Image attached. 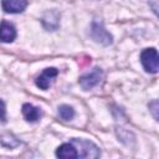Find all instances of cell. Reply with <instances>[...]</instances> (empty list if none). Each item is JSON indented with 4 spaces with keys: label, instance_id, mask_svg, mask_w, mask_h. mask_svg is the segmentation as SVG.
<instances>
[{
    "label": "cell",
    "instance_id": "obj_1",
    "mask_svg": "<svg viewBox=\"0 0 159 159\" xmlns=\"http://www.w3.org/2000/svg\"><path fill=\"white\" fill-rule=\"evenodd\" d=\"M71 143L75 145L77 150V155L80 158H98L101 155L99 148L89 140L73 138L71 139Z\"/></svg>",
    "mask_w": 159,
    "mask_h": 159
},
{
    "label": "cell",
    "instance_id": "obj_2",
    "mask_svg": "<svg viewBox=\"0 0 159 159\" xmlns=\"http://www.w3.org/2000/svg\"><path fill=\"white\" fill-rule=\"evenodd\" d=\"M140 61L144 67V70L149 73H157L159 70V57L158 52L154 47L143 50L140 55Z\"/></svg>",
    "mask_w": 159,
    "mask_h": 159
},
{
    "label": "cell",
    "instance_id": "obj_3",
    "mask_svg": "<svg viewBox=\"0 0 159 159\" xmlns=\"http://www.w3.org/2000/svg\"><path fill=\"white\" fill-rule=\"evenodd\" d=\"M91 35L93 37V40L98 43H102L104 46L107 45H111L112 43V35L104 29L102 21L99 20H94L93 24H92V29H91Z\"/></svg>",
    "mask_w": 159,
    "mask_h": 159
},
{
    "label": "cell",
    "instance_id": "obj_4",
    "mask_svg": "<svg viewBox=\"0 0 159 159\" xmlns=\"http://www.w3.org/2000/svg\"><path fill=\"white\" fill-rule=\"evenodd\" d=\"M103 78V71L98 67H94L89 73L83 75L82 77H80V84L84 91L92 89L93 87L98 86L99 82Z\"/></svg>",
    "mask_w": 159,
    "mask_h": 159
},
{
    "label": "cell",
    "instance_id": "obj_5",
    "mask_svg": "<svg viewBox=\"0 0 159 159\" xmlns=\"http://www.w3.org/2000/svg\"><path fill=\"white\" fill-rule=\"evenodd\" d=\"M57 73H58V71L55 67L45 68L43 72L36 78V86L41 89H47L50 87V84L52 83L53 78L57 76Z\"/></svg>",
    "mask_w": 159,
    "mask_h": 159
},
{
    "label": "cell",
    "instance_id": "obj_6",
    "mask_svg": "<svg viewBox=\"0 0 159 159\" xmlns=\"http://www.w3.org/2000/svg\"><path fill=\"white\" fill-rule=\"evenodd\" d=\"M1 6L7 14H19L26 9L27 0H2Z\"/></svg>",
    "mask_w": 159,
    "mask_h": 159
},
{
    "label": "cell",
    "instance_id": "obj_7",
    "mask_svg": "<svg viewBox=\"0 0 159 159\" xmlns=\"http://www.w3.org/2000/svg\"><path fill=\"white\" fill-rule=\"evenodd\" d=\"M15 37H16L15 26L9 21L2 20L0 24V41L9 43V42H12Z\"/></svg>",
    "mask_w": 159,
    "mask_h": 159
},
{
    "label": "cell",
    "instance_id": "obj_8",
    "mask_svg": "<svg viewBox=\"0 0 159 159\" xmlns=\"http://www.w3.org/2000/svg\"><path fill=\"white\" fill-rule=\"evenodd\" d=\"M22 114L27 122H37L41 117L40 109L30 103H25L22 106Z\"/></svg>",
    "mask_w": 159,
    "mask_h": 159
},
{
    "label": "cell",
    "instance_id": "obj_9",
    "mask_svg": "<svg viewBox=\"0 0 159 159\" xmlns=\"http://www.w3.org/2000/svg\"><path fill=\"white\" fill-rule=\"evenodd\" d=\"M58 19L60 16L56 11H48L42 17V25L45 26V29L53 31L58 27Z\"/></svg>",
    "mask_w": 159,
    "mask_h": 159
},
{
    "label": "cell",
    "instance_id": "obj_10",
    "mask_svg": "<svg viewBox=\"0 0 159 159\" xmlns=\"http://www.w3.org/2000/svg\"><path fill=\"white\" fill-rule=\"evenodd\" d=\"M56 155L58 158H78L77 150H76L75 145L71 142L60 145L57 148V150H56Z\"/></svg>",
    "mask_w": 159,
    "mask_h": 159
},
{
    "label": "cell",
    "instance_id": "obj_11",
    "mask_svg": "<svg viewBox=\"0 0 159 159\" xmlns=\"http://www.w3.org/2000/svg\"><path fill=\"white\" fill-rule=\"evenodd\" d=\"M58 116L63 120H71L75 117V109L68 104H62L58 107Z\"/></svg>",
    "mask_w": 159,
    "mask_h": 159
},
{
    "label": "cell",
    "instance_id": "obj_12",
    "mask_svg": "<svg viewBox=\"0 0 159 159\" xmlns=\"http://www.w3.org/2000/svg\"><path fill=\"white\" fill-rule=\"evenodd\" d=\"M0 122L5 123L6 122V111H5V103L0 99Z\"/></svg>",
    "mask_w": 159,
    "mask_h": 159
},
{
    "label": "cell",
    "instance_id": "obj_13",
    "mask_svg": "<svg viewBox=\"0 0 159 159\" xmlns=\"http://www.w3.org/2000/svg\"><path fill=\"white\" fill-rule=\"evenodd\" d=\"M91 63V57H88V56H82V57H80V60H78V65L81 66V67H86L87 65H89Z\"/></svg>",
    "mask_w": 159,
    "mask_h": 159
}]
</instances>
